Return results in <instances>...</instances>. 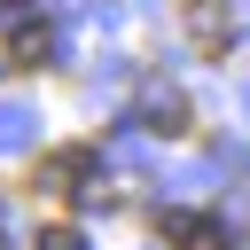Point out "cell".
Instances as JSON below:
<instances>
[{"instance_id": "obj_5", "label": "cell", "mask_w": 250, "mask_h": 250, "mask_svg": "<svg viewBox=\"0 0 250 250\" xmlns=\"http://www.w3.org/2000/svg\"><path fill=\"white\" fill-rule=\"evenodd\" d=\"M156 133H188V102L164 94V102H156Z\"/></svg>"}, {"instance_id": "obj_4", "label": "cell", "mask_w": 250, "mask_h": 250, "mask_svg": "<svg viewBox=\"0 0 250 250\" xmlns=\"http://www.w3.org/2000/svg\"><path fill=\"white\" fill-rule=\"evenodd\" d=\"M47 55H55V31H47V23H31V16H23V23H16V31H8V62H16V70H39V62H47Z\"/></svg>"}, {"instance_id": "obj_2", "label": "cell", "mask_w": 250, "mask_h": 250, "mask_svg": "<svg viewBox=\"0 0 250 250\" xmlns=\"http://www.w3.org/2000/svg\"><path fill=\"white\" fill-rule=\"evenodd\" d=\"M164 242H180V250H234L227 227L203 219V211H164Z\"/></svg>"}, {"instance_id": "obj_3", "label": "cell", "mask_w": 250, "mask_h": 250, "mask_svg": "<svg viewBox=\"0 0 250 250\" xmlns=\"http://www.w3.org/2000/svg\"><path fill=\"white\" fill-rule=\"evenodd\" d=\"M188 31H195L203 55H227V47H234V16H227L219 0H188Z\"/></svg>"}, {"instance_id": "obj_7", "label": "cell", "mask_w": 250, "mask_h": 250, "mask_svg": "<svg viewBox=\"0 0 250 250\" xmlns=\"http://www.w3.org/2000/svg\"><path fill=\"white\" fill-rule=\"evenodd\" d=\"M0 16H16V0H0Z\"/></svg>"}, {"instance_id": "obj_1", "label": "cell", "mask_w": 250, "mask_h": 250, "mask_svg": "<svg viewBox=\"0 0 250 250\" xmlns=\"http://www.w3.org/2000/svg\"><path fill=\"white\" fill-rule=\"evenodd\" d=\"M94 148L86 141H70V148H47L39 156V172H31V188H47V195H94Z\"/></svg>"}, {"instance_id": "obj_6", "label": "cell", "mask_w": 250, "mask_h": 250, "mask_svg": "<svg viewBox=\"0 0 250 250\" xmlns=\"http://www.w3.org/2000/svg\"><path fill=\"white\" fill-rule=\"evenodd\" d=\"M31 250H78V227H39V242Z\"/></svg>"}]
</instances>
